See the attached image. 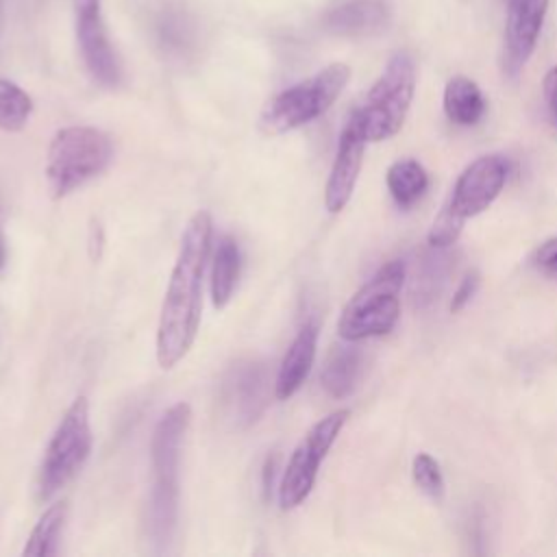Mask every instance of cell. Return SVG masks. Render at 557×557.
<instances>
[{
  "label": "cell",
  "instance_id": "ffe728a7",
  "mask_svg": "<svg viewBox=\"0 0 557 557\" xmlns=\"http://www.w3.org/2000/svg\"><path fill=\"white\" fill-rule=\"evenodd\" d=\"M67 520V500L50 505L33 527L26 544H24V555L28 557H46V555H57L59 550V537L63 531V524Z\"/></svg>",
  "mask_w": 557,
  "mask_h": 557
},
{
  "label": "cell",
  "instance_id": "ac0fdd59",
  "mask_svg": "<svg viewBox=\"0 0 557 557\" xmlns=\"http://www.w3.org/2000/svg\"><path fill=\"white\" fill-rule=\"evenodd\" d=\"M385 185L400 209L413 207L429 189V174L416 159H398L385 172Z\"/></svg>",
  "mask_w": 557,
  "mask_h": 557
},
{
  "label": "cell",
  "instance_id": "d6986e66",
  "mask_svg": "<svg viewBox=\"0 0 557 557\" xmlns=\"http://www.w3.org/2000/svg\"><path fill=\"white\" fill-rule=\"evenodd\" d=\"M239 246L231 235L220 237L215 255H213V265H211V300L213 307L224 309L228 300L233 298L237 278H239Z\"/></svg>",
  "mask_w": 557,
  "mask_h": 557
},
{
  "label": "cell",
  "instance_id": "8992f818",
  "mask_svg": "<svg viewBox=\"0 0 557 557\" xmlns=\"http://www.w3.org/2000/svg\"><path fill=\"white\" fill-rule=\"evenodd\" d=\"M416 91V63L405 50L389 57L383 74L368 89L361 104L350 111V117L361 128L368 141H385L394 137L409 113Z\"/></svg>",
  "mask_w": 557,
  "mask_h": 557
},
{
  "label": "cell",
  "instance_id": "7402d4cb",
  "mask_svg": "<svg viewBox=\"0 0 557 557\" xmlns=\"http://www.w3.org/2000/svg\"><path fill=\"white\" fill-rule=\"evenodd\" d=\"M157 33L168 48L183 50L191 44L194 28L185 13H181L178 9H165L157 20Z\"/></svg>",
  "mask_w": 557,
  "mask_h": 557
},
{
  "label": "cell",
  "instance_id": "8fae6325",
  "mask_svg": "<svg viewBox=\"0 0 557 557\" xmlns=\"http://www.w3.org/2000/svg\"><path fill=\"white\" fill-rule=\"evenodd\" d=\"M546 13L548 0H509L503 50V72L509 78H516L535 52Z\"/></svg>",
  "mask_w": 557,
  "mask_h": 557
},
{
  "label": "cell",
  "instance_id": "484cf974",
  "mask_svg": "<svg viewBox=\"0 0 557 557\" xmlns=\"http://www.w3.org/2000/svg\"><path fill=\"white\" fill-rule=\"evenodd\" d=\"M544 100H546L548 115L557 126V65L550 67L544 76Z\"/></svg>",
  "mask_w": 557,
  "mask_h": 557
},
{
  "label": "cell",
  "instance_id": "9a60e30c",
  "mask_svg": "<svg viewBox=\"0 0 557 557\" xmlns=\"http://www.w3.org/2000/svg\"><path fill=\"white\" fill-rule=\"evenodd\" d=\"M444 113L457 126H474L487 111L481 87L468 76H453L444 87Z\"/></svg>",
  "mask_w": 557,
  "mask_h": 557
},
{
  "label": "cell",
  "instance_id": "2e32d148",
  "mask_svg": "<svg viewBox=\"0 0 557 557\" xmlns=\"http://www.w3.org/2000/svg\"><path fill=\"white\" fill-rule=\"evenodd\" d=\"M265 398V372L259 363H242L233 370L228 381V400L235 405V413L250 422L263 409Z\"/></svg>",
  "mask_w": 557,
  "mask_h": 557
},
{
  "label": "cell",
  "instance_id": "6da1fadb",
  "mask_svg": "<svg viewBox=\"0 0 557 557\" xmlns=\"http://www.w3.org/2000/svg\"><path fill=\"white\" fill-rule=\"evenodd\" d=\"M211 213L196 211L181 237V248L163 296L157 324V363L174 368L194 346L202 315V281L211 252Z\"/></svg>",
  "mask_w": 557,
  "mask_h": 557
},
{
  "label": "cell",
  "instance_id": "83f0119b",
  "mask_svg": "<svg viewBox=\"0 0 557 557\" xmlns=\"http://www.w3.org/2000/svg\"><path fill=\"white\" fill-rule=\"evenodd\" d=\"M0 2H2V0H0Z\"/></svg>",
  "mask_w": 557,
  "mask_h": 557
},
{
  "label": "cell",
  "instance_id": "d4e9b609",
  "mask_svg": "<svg viewBox=\"0 0 557 557\" xmlns=\"http://www.w3.org/2000/svg\"><path fill=\"white\" fill-rule=\"evenodd\" d=\"M479 285H481V276H479V272H476V270L466 272V274H463V278L459 281V285H457V289H455L453 298H450V311H453V313L461 311V309H463V307L474 298V294H476Z\"/></svg>",
  "mask_w": 557,
  "mask_h": 557
},
{
  "label": "cell",
  "instance_id": "e0dca14e",
  "mask_svg": "<svg viewBox=\"0 0 557 557\" xmlns=\"http://www.w3.org/2000/svg\"><path fill=\"white\" fill-rule=\"evenodd\" d=\"M361 376V352L355 346H335L326 357L320 381L329 396L346 398Z\"/></svg>",
  "mask_w": 557,
  "mask_h": 557
},
{
  "label": "cell",
  "instance_id": "44dd1931",
  "mask_svg": "<svg viewBox=\"0 0 557 557\" xmlns=\"http://www.w3.org/2000/svg\"><path fill=\"white\" fill-rule=\"evenodd\" d=\"M33 98L13 81L0 78V128L17 133L28 124Z\"/></svg>",
  "mask_w": 557,
  "mask_h": 557
},
{
  "label": "cell",
  "instance_id": "603a6c76",
  "mask_svg": "<svg viewBox=\"0 0 557 557\" xmlns=\"http://www.w3.org/2000/svg\"><path fill=\"white\" fill-rule=\"evenodd\" d=\"M411 476L413 483L424 492L429 498L440 500L444 496V474L440 470V463L429 453H418L411 461Z\"/></svg>",
  "mask_w": 557,
  "mask_h": 557
},
{
  "label": "cell",
  "instance_id": "5b68a950",
  "mask_svg": "<svg viewBox=\"0 0 557 557\" xmlns=\"http://www.w3.org/2000/svg\"><path fill=\"white\" fill-rule=\"evenodd\" d=\"M113 159L107 133L94 126L59 128L48 146L46 181L52 198H65L91 178L100 176Z\"/></svg>",
  "mask_w": 557,
  "mask_h": 557
},
{
  "label": "cell",
  "instance_id": "52a82bcc",
  "mask_svg": "<svg viewBox=\"0 0 557 557\" xmlns=\"http://www.w3.org/2000/svg\"><path fill=\"white\" fill-rule=\"evenodd\" d=\"M350 81L346 63H331L313 76L278 91L259 115L263 135H283L324 115Z\"/></svg>",
  "mask_w": 557,
  "mask_h": 557
},
{
  "label": "cell",
  "instance_id": "cb8c5ba5",
  "mask_svg": "<svg viewBox=\"0 0 557 557\" xmlns=\"http://www.w3.org/2000/svg\"><path fill=\"white\" fill-rule=\"evenodd\" d=\"M529 263L546 276H557V237L542 242L529 257Z\"/></svg>",
  "mask_w": 557,
  "mask_h": 557
},
{
  "label": "cell",
  "instance_id": "5bb4252c",
  "mask_svg": "<svg viewBox=\"0 0 557 557\" xmlns=\"http://www.w3.org/2000/svg\"><path fill=\"white\" fill-rule=\"evenodd\" d=\"M389 24L385 0H348L324 15V28L344 37L381 33Z\"/></svg>",
  "mask_w": 557,
  "mask_h": 557
},
{
  "label": "cell",
  "instance_id": "4fadbf2b",
  "mask_svg": "<svg viewBox=\"0 0 557 557\" xmlns=\"http://www.w3.org/2000/svg\"><path fill=\"white\" fill-rule=\"evenodd\" d=\"M318 348V324L305 322L296 337L292 339L287 352L283 355V361L278 366L276 379H274V396L276 400L292 398L300 385L307 381Z\"/></svg>",
  "mask_w": 557,
  "mask_h": 557
},
{
  "label": "cell",
  "instance_id": "3957f363",
  "mask_svg": "<svg viewBox=\"0 0 557 557\" xmlns=\"http://www.w3.org/2000/svg\"><path fill=\"white\" fill-rule=\"evenodd\" d=\"M507 159L503 154H483L457 176L448 200L429 228L431 248H448L463 231L466 220L483 213L503 191L507 181Z\"/></svg>",
  "mask_w": 557,
  "mask_h": 557
},
{
  "label": "cell",
  "instance_id": "9c48e42d",
  "mask_svg": "<svg viewBox=\"0 0 557 557\" xmlns=\"http://www.w3.org/2000/svg\"><path fill=\"white\" fill-rule=\"evenodd\" d=\"M348 416H350L348 409H337V411L324 416L298 442V446L294 448V453L283 470L281 483H278L281 509H285V511L294 509L311 494L320 463L324 461L326 453L335 444Z\"/></svg>",
  "mask_w": 557,
  "mask_h": 557
},
{
  "label": "cell",
  "instance_id": "ba28073f",
  "mask_svg": "<svg viewBox=\"0 0 557 557\" xmlns=\"http://www.w3.org/2000/svg\"><path fill=\"white\" fill-rule=\"evenodd\" d=\"M91 453L89 403L85 396L74 398L57 424L37 474V498L48 500L65 487L85 466Z\"/></svg>",
  "mask_w": 557,
  "mask_h": 557
},
{
  "label": "cell",
  "instance_id": "277c9868",
  "mask_svg": "<svg viewBox=\"0 0 557 557\" xmlns=\"http://www.w3.org/2000/svg\"><path fill=\"white\" fill-rule=\"evenodd\" d=\"M407 265L400 259L383 263L344 305L337 333L344 342L355 344L368 337L387 335L400 318V287Z\"/></svg>",
  "mask_w": 557,
  "mask_h": 557
},
{
  "label": "cell",
  "instance_id": "30bf717a",
  "mask_svg": "<svg viewBox=\"0 0 557 557\" xmlns=\"http://www.w3.org/2000/svg\"><path fill=\"white\" fill-rule=\"evenodd\" d=\"M72 7L76 41L89 74L104 87H117L122 81V67L107 33L102 0H72Z\"/></svg>",
  "mask_w": 557,
  "mask_h": 557
},
{
  "label": "cell",
  "instance_id": "4316f807",
  "mask_svg": "<svg viewBox=\"0 0 557 557\" xmlns=\"http://www.w3.org/2000/svg\"><path fill=\"white\" fill-rule=\"evenodd\" d=\"M4 259H7V250H4V242H2V237H0V268L4 265Z\"/></svg>",
  "mask_w": 557,
  "mask_h": 557
},
{
  "label": "cell",
  "instance_id": "7c38bea8",
  "mask_svg": "<svg viewBox=\"0 0 557 557\" xmlns=\"http://www.w3.org/2000/svg\"><path fill=\"white\" fill-rule=\"evenodd\" d=\"M366 144L368 139L363 137L361 128L357 126V122L348 115L342 133H339V141H337V152L326 178V187H324V207L329 209V213H339L357 185L359 172H361V163H363V152H366Z\"/></svg>",
  "mask_w": 557,
  "mask_h": 557
},
{
  "label": "cell",
  "instance_id": "7a4b0ae2",
  "mask_svg": "<svg viewBox=\"0 0 557 557\" xmlns=\"http://www.w3.org/2000/svg\"><path fill=\"white\" fill-rule=\"evenodd\" d=\"M191 420L187 403L172 405L152 431L150 461L154 485L148 503V533L152 542L165 544L172 537L178 513V463L181 446Z\"/></svg>",
  "mask_w": 557,
  "mask_h": 557
}]
</instances>
